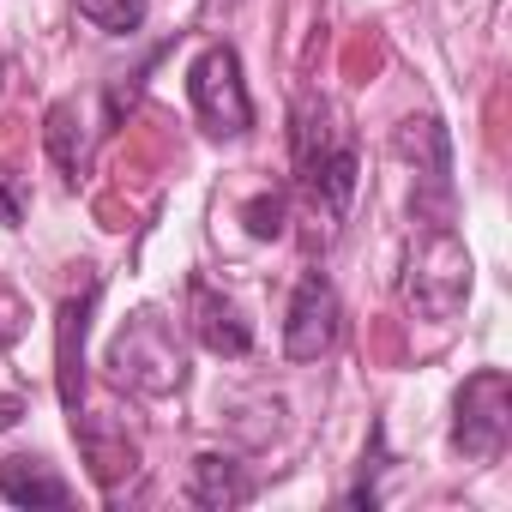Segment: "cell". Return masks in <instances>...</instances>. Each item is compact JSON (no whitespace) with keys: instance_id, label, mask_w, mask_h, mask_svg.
Wrapping results in <instances>:
<instances>
[{"instance_id":"7c38bea8","label":"cell","mask_w":512,"mask_h":512,"mask_svg":"<svg viewBox=\"0 0 512 512\" xmlns=\"http://www.w3.org/2000/svg\"><path fill=\"white\" fill-rule=\"evenodd\" d=\"M151 13V0H79V19L97 25L103 37H133Z\"/></svg>"},{"instance_id":"5b68a950","label":"cell","mask_w":512,"mask_h":512,"mask_svg":"<svg viewBox=\"0 0 512 512\" xmlns=\"http://www.w3.org/2000/svg\"><path fill=\"white\" fill-rule=\"evenodd\" d=\"M109 368H115L121 386H139V392H169V386H181V350H175V338H169V326H163L157 314L133 320V326L115 338Z\"/></svg>"},{"instance_id":"5bb4252c","label":"cell","mask_w":512,"mask_h":512,"mask_svg":"<svg viewBox=\"0 0 512 512\" xmlns=\"http://www.w3.org/2000/svg\"><path fill=\"white\" fill-rule=\"evenodd\" d=\"M0 223H7V229H19V223H25V199L13 193V181H7V175H0Z\"/></svg>"},{"instance_id":"277c9868","label":"cell","mask_w":512,"mask_h":512,"mask_svg":"<svg viewBox=\"0 0 512 512\" xmlns=\"http://www.w3.org/2000/svg\"><path fill=\"white\" fill-rule=\"evenodd\" d=\"M344 332V308H338V290L326 272H302L296 278V296H290V314H284V356L290 362H320Z\"/></svg>"},{"instance_id":"8992f818","label":"cell","mask_w":512,"mask_h":512,"mask_svg":"<svg viewBox=\"0 0 512 512\" xmlns=\"http://www.w3.org/2000/svg\"><path fill=\"white\" fill-rule=\"evenodd\" d=\"M91 308H97V284L85 296H67L55 314V386L61 404L79 416L85 410V332H91Z\"/></svg>"},{"instance_id":"52a82bcc","label":"cell","mask_w":512,"mask_h":512,"mask_svg":"<svg viewBox=\"0 0 512 512\" xmlns=\"http://www.w3.org/2000/svg\"><path fill=\"white\" fill-rule=\"evenodd\" d=\"M302 187L314 193V205H320L332 223H344V217H350V199H356V145L338 139L326 157H314V163L302 169Z\"/></svg>"},{"instance_id":"8fae6325","label":"cell","mask_w":512,"mask_h":512,"mask_svg":"<svg viewBox=\"0 0 512 512\" xmlns=\"http://www.w3.org/2000/svg\"><path fill=\"white\" fill-rule=\"evenodd\" d=\"M43 145H49V157H55L67 175L85 169V121H79V103H55V109L43 115Z\"/></svg>"},{"instance_id":"ba28073f","label":"cell","mask_w":512,"mask_h":512,"mask_svg":"<svg viewBox=\"0 0 512 512\" xmlns=\"http://www.w3.org/2000/svg\"><path fill=\"white\" fill-rule=\"evenodd\" d=\"M187 500H193V506H211V512L241 506V500H253V476H247L241 458H229V452H199L193 470H187Z\"/></svg>"},{"instance_id":"6da1fadb","label":"cell","mask_w":512,"mask_h":512,"mask_svg":"<svg viewBox=\"0 0 512 512\" xmlns=\"http://www.w3.org/2000/svg\"><path fill=\"white\" fill-rule=\"evenodd\" d=\"M470 296V253L452 235V223H428V235L410 247V272H404V302L422 320H452Z\"/></svg>"},{"instance_id":"7a4b0ae2","label":"cell","mask_w":512,"mask_h":512,"mask_svg":"<svg viewBox=\"0 0 512 512\" xmlns=\"http://www.w3.org/2000/svg\"><path fill=\"white\" fill-rule=\"evenodd\" d=\"M506 434H512V380L506 368H476L452 398V446L470 464H488L506 452Z\"/></svg>"},{"instance_id":"4fadbf2b","label":"cell","mask_w":512,"mask_h":512,"mask_svg":"<svg viewBox=\"0 0 512 512\" xmlns=\"http://www.w3.org/2000/svg\"><path fill=\"white\" fill-rule=\"evenodd\" d=\"M241 217H247V235L278 241V235H284V217H290V205H284V193H260V199H247V205H241Z\"/></svg>"},{"instance_id":"3957f363","label":"cell","mask_w":512,"mask_h":512,"mask_svg":"<svg viewBox=\"0 0 512 512\" xmlns=\"http://www.w3.org/2000/svg\"><path fill=\"white\" fill-rule=\"evenodd\" d=\"M187 97L205 121V133L217 139H241L253 127V97H247V79H241V61L229 43H211L193 67H187Z\"/></svg>"},{"instance_id":"30bf717a","label":"cell","mask_w":512,"mask_h":512,"mask_svg":"<svg viewBox=\"0 0 512 512\" xmlns=\"http://www.w3.org/2000/svg\"><path fill=\"white\" fill-rule=\"evenodd\" d=\"M193 332H199V344L211 356H247L253 350V326L223 296H211L205 284H193Z\"/></svg>"},{"instance_id":"9c48e42d","label":"cell","mask_w":512,"mask_h":512,"mask_svg":"<svg viewBox=\"0 0 512 512\" xmlns=\"http://www.w3.org/2000/svg\"><path fill=\"white\" fill-rule=\"evenodd\" d=\"M0 500L37 512V506H73V488L61 482L49 458H7L0 464Z\"/></svg>"}]
</instances>
